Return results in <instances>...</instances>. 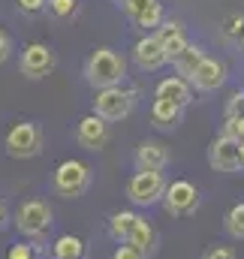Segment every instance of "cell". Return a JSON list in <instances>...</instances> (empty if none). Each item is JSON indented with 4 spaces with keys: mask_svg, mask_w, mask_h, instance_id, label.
Returning a JSON list of instances; mask_svg holds the SVG:
<instances>
[{
    "mask_svg": "<svg viewBox=\"0 0 244 259\" xmlns=\"http://www.w3.org/2000/svg\"><path fill=\"white\" fill-rule=\"evenodd\" d=\"M202 58H205V52H202L199 46L187 42V49H184L181 55L172 61V66H175V75H181V78H187V81H190V75L196 72V66L202 64Z\"/></svg>",
    "mask_w": 244,
    "mask_h": 259,
    "instance_id": "obj_20",
    "label": "cell"
},
{
    "mask_svg": "<svg viewBox=\"0 0 244 259\" xmlns=\"http://www.w3.org/2000/svg\"><path fill=\"white\" fill-rule=\"evenodd\" d=\"M208 166L214 172H226V175L241 172V142L226 136V133H220L208 145Z\"/></svg>",
    "mask_w": 244,
    "mask_h": 259,
    "instance_id": "obj_8",
    "label": "cell"
},
{
    "mask_svg": "<svg viewBox=\"0 0 244 259\" xmlns=\"http://www.w3.org/2000/svg\"><path fill=\"white\" fill-rule=\"evenodd\" d=\"M127 244L130 247H136L142 256H154L157 253V247H160V232H157V226L148 220V217H142L139 214V220H136V226H133V232H130V238H127Z\"/></svg>",
    "mask_w": 244,
    "mask_h": 259,
    "instance_id": "obj_14",
    "label": "cell"
},
{
    "mask_svg": "<svg viewBox=\"0 0 244 259\" xmlns=\"http://www.w3.org/2000/svg\"><path fill=\"white\" fill-rule=\"evenodd\" d=\"M226 84V64L217 58H202V64L196 66V72L190 75V88H196L199 94H214Z\"/></svg>",
    "mask_w": 244,
    "mask_h": 259,
    "instance_id": "obj_10",
    "label": "cell"
},
{
    "mask_svg": "<svg viewBox=\"0 0 244 259\" xmlns=\"http://www.w3.org/2000/svg\"><path fill=\"white\" fill-rule=\"evenodd\" d=\"M112 259H148V256H142L136 247H130V244H118V250L112 253Z\"/></svg>",
    "mask_w": 244,
    "mask_h": 259,
    "instance_id": "obj_32",
    "label": "cell"
},
{
    "mask_svg": "<svg viewBox=\"0 0 244 259\" xmlns=\"http://www.w3.org/2000/svg\"><path fill=\"white\" fill-rule=\"evenodd\" d=\"M91 181H94V175H91L88 163L63 160L61 166L55 169V175H52V190L61 199H78V196H85L91 190Z\"/></svg>",
    "mask_w": 244,
    "mask_h": 259,
    "instance_id": "obj_3",
    "label": "cell"
},
{
    "mask_svg": "<svg viewBox=\"0 0 244 259\" xmlns=\"http://www.w3.org/2000/svg\"><path fill=\"white\" fill-rule=\"evenodd\" d=\"M133 24H136L139 30H157V27L163 24V6H160V0H154L139 18H133Z\"/></svg>",
    "mask_w": 244,
    "mask_h": 259,
    "instance_id": "obj_22",
    "label": "cell"
},
{
    "mask_svg": "<svg viewBox=\"0 0 244 259\" xmlns=\"http://www.w3.org/2000/svg\"><path fill=\"white\" fill-rule=\"evenodd\" d=\"M49 9L58 15V18H69L78 12V0H49Z\"/></svg>",
    "mask_w": 244,
    "mask_h": 259,
    "instance_id": "obj_25",
    "label": "cell"
},
{
    "mask_svg": "<svg viewBox=\"0 0 244 259\" xmlns=\"http://www.w3.org/2000/svg\"><path fill=\"white\" fill-rule=\"evenodd\" d=\"M133 61H136V66H139L142 72H157V69H163V66L169 64L154 33H145L142 39H136V46H133Z\"/></svg>",
    "mask_w": 244,
    "mask_h": 259,
    "instance_id": "obj_13",
    "label": "cell"
},
{
    "mask_svg": "<svg viewBox=\"0 0 244 259\" xmlns=\"http://www.w3.org/2000/svg\"><path fill=\"white\" fill-rule=\"evenodd\" d=\"M39 250H43V247H39L36 241H24V238H21L18 244H12V247L6 250V259H36Z\"/></svg>",
    "mask_w": 244,
    "mask_h": 259,
    "instance_id": "obj_23",
    "label": "cell"
},
{
    "mask_svg": "<svg viewBox=\"0 0 244 259\" xmlns=\"http://www.w3.org/2000/svg\"><path fill=\"white\" fill-rule=\"evenodd\" d=\"M88 256V244L78 235H58L52 241V259H85Z\"/></svg>",
    "mask_w": 244,
    "mask_h": 259,
    "instance_id": "obj_19",
    "label": "cell"
},
{
    "mask_svg": "<svg viewBox=\"0 0 244 259\" xmlns=\"http://www.w3.org/2000/svg\"><path fill=\"white\" fill-rule=\"evenodd\" d=\"M136 220H139V214H136L133 208H121V211H115V214L109 217V223H106L109 238H112V241H118V244H127V238H130V232H133Z\"/></svg>",
    "mask_w": 244,
    "mask_h": 259,
    "instance_id": "obj_18",
    "label": "cell"
},
{
    "mask_svg": "<svg viewBox=\"0 0 244 259\" xmlns=\"http://www.w3.org/2000/svg\"><path fill=\"white\" fill-rule=\"evenodd\" d=\"M160 205H163V211H166L169 217H190V214L199 211L202 193H199V187H196L193 181L178 178V181L166 184V193H163V202H160Z\"/></svg>",
    "mask_w": 244,
    "mask_h": 259,
    "instance_id": "obj_7",
    "label": "cell"
},
{
    "mask_svg": "<svg viewBox=\"0 0 244 259\" xmlns=\"http://www.w3.org/2000/svg\"><path fill=\"white\" fill-rule=\"evenodd\" d=\"M9 220H12V217H9V211H6V205L0 202V229H6V226H9Z\"/></svg>",
    "mask_w": 244,
    "mask_h": 259,
    "instance_id": "obj_33",
    "label": "cell"
},
{
    "mask_svg": "<svg viewBox=\"0 0 244 259\" xmlns=\"http://www.w3.org/2000/svg\"><path fill=\"white\" fill-rule=\"evenodd\" d=\"M241 49H244V33H241Z\"/></svg>",
    "mask_w": 244,
    "mask_h": 259,
    "instance_id": "obj_35",
    "label": "cell"
},
{
    "mask_svg": "<svg viewBox=\"0 0 244 259\" xmlns=\"http://www.w3.org/2000/svg\"><path fill=\"white\" fill-rule=\"evenodd\" d=\"M202 259H235V250L226 247V244H217V247H208Z\"/></svg>",
    "mask_w": 244,
    "mask_h": 259,
    "instance_id": "obj_29",
    "label": "cell"
},
{
    "mask_svg": "<svg viewBox=\"0 0 244 259\" xmlns=\"http://www.w3.org/2000/svg\"><path fill=\"white\" fill-rule=\"evenodd\" d=\"M223 33L229 39H241V33H244V15L241 12H232V15L223 18Z\"/></svg>",
    "mask_w": 244,
    "mask_h": 259,
    "instance_id": "obj_24",
    "label": "cell"
},
{
    "mask_svg": "<svg viewBox=\"0 0 244 259\" xmlns=\"http://www.w3.org/2000/svg\"><path fill=\"white\" fill-rule=\"evenodd\" d=\"M136 91L133 88H103V91H97L94 94V115L97 118H103L106 124H115V121H124L130 112H133V106H136Z\"/></svg>",
    "mask_w": 244,
    "mask_h": 259,
    "instance_id": "obj_4",
    "label": "cell"
},
{
    "mask_svg": "<svg viewBox=\"0 0 244 259\" xmlns=\"http://www.w3.org/2000/svg\"><path fill=\"white\" fill-rule=\"evenodd\" d=\"M75 142H78L85 151H100V148H106V142H109V124H106L103 118H97L94 112L85 115V118L75 124Z\"/></svg>",
    "mask_w": 244,
    "mask_h": 259,
    "instance_id": "obj_11",
    "label": "cell"
},
{
    "mask_svg": "<svg viewBox=\"0 0 244 259\" xmlns=\"http://www.w3.org/2000/svg\"><path fill=\"white\" fill-rule=\"evenodd\" d=\"M115 3H124V0H115Z\"/></svg>",
    "mask_w": 244,
    "mask_h": 259,
    "instance_id": "obj_36",
    "label": "cell"
},
{
    "mask_svg": "<svg viewBox=\"0 0 244 259\" xmlns=\"http://www.w3.org/2000/svg\"><path fill=\"white\" fill-rule=\"evenodd\" d=\"M154 100H166V103H175V106L184 109V106H190V100H193V88H190V81L181 78V75H166V78L157 81Z\"/></svg>",
    "mask_w": 244,
    "mask_h": 259,
    "instance_id": "obj_16",
    "label": "cell"
},
{
    "mask_svg": "<svg viewBox=\"0 0 244 259\" xmlns=\"http://www.w3.org/2000/svg\"><path fill=\"white\" fill-rule=\"evenodd\" d=\"M55 66H58V58H55V52L46 42H30L18 55V69L27 78H46Z\"/></svg>",
    "mask_w": 244,
    "mask_h": 259,
    "instance_id": "obj_9",
    "label": "cell"
},
{
    "mask_svg": "<svg viewBox=\"0 0 244 259\" xmlns=\"http://www.w3.org/2000/svg\"><path fill=\"white\" fill-rule=\"evenodd\" d=\"M49 6V0H18V9L24 12V15H36V12H43Z\"/></svg>",
    "mask_w": 244,
    "mask_h": 259,
    "instance_id": "obj_30",
    "label": "cell"
},
{
    "mask_svg": "<svg viewBox=\"0 0 244 259\" xmlns=\"http://www.w3.org/2000/svg\"><path fill=\"white\" fill-rule=\"evenodd\" d=\"M127 78V61H124L121 52L115 49H97L88 55L85 61V81L94 88V91H103V88H118Z\"/></svg>",
    "mask_w": 244,
    "mask_h": 259,
    "instance_id": "obj_1",
    "label": "cell"
},
{
    "mask_svg": "<svg viewBox=\"0 0 244 259\" xmlns=\"http://www.w3.org/2000/svg\"><path fill=\"white\" fill-rule=\"evenodd\" d=\"M235 115H244V91H235L226 103V118H235Z\"/></svg>",
    "mask_w": 244,
    "mask_h": 259,
    "instance_id": "obj_28",
    "label": "cell"
},
{
    "mask_svg": "<svg viewBox=\"0 0 244 259\" xmlns=\"http://www.w3.org/2000/svg\"><path fill=\"white\" fill-rule=\"evenodd\" d=\"M226 136H232V139H238L244 142V115H235V118H226V127H223Z\"/></svg>",
    "mask_w": 244,
    "mask_h": 259,
    "instance_id": "obj_27",
    "label": "cell"
},
{
    "mask_svg": "<svg viewBox=\"0 0 244 259\" xmlns=\"http://www.w3.org/2000/svg\"><path fill=\"white\" fill-rule=\"evenodd\" d=\"M223 229H226L229 238L244 241V202H235V205L229 208V214L223 217Z\"/></svg>",
    "mask_w": 244,
    "mask_h": 259,
    "instance_id": "obj_21",
    "label": "cell"
},
{
    "mask_svg": "<svg viewBox=\"0 0 244 259\" xmlns=\"http://www.w3.org/2000/svg\"><path fill=\"white\" fill-rule=\"evenodd\" d=\"M154 36H157V42H160L166 61H175L184 49H187V33H184L181 21H163V24L154 30Z\"/></svg>",
    "mask_w": 244,
    "mask_h": 259,
    "instance_id": "obj_15",
    "label": "cell"
},
{
    "mask_svg": "<svg viewBox=\"0 0 244 259\" xmlns=\"http://www.w3.org/2000/svg\"><path fill=\"white\" fill-rule=\"evenodd\" d=\"M136 172H163L169 166V148L157 139H145L139 148H136Z\"/></svg>",
    "mask_w": 244,
    "mask_h": 259,
    "instance_id": "obj_12",
    "label": "cell"
},
{
    "mask_svg": "<svg viewBox=\"0 0 244 259\" xmlns=\"http://www.w3.org/2000/svg\"><path fill=\"white\" fill-rule=\"evenodd\" d=\"M151 3H154V0H124L121 6H124V12H127V18L133 21V18H139V15H142Z\"/></svg>",
    "mask_w": 244,
    "mask_h": 259,
    "instance_id": "obj_26",
    "label": "cell"
},
{
    "mask_svg": "<svg viewBox=\"0 0 244 259\" xmlns=\"http://www.w3.org/2000/svg\"><path fill=\"white\" fill-rule=\"evenodd\" d=\"M43 130L33 121H21V124H12L6 139H3V148L12 160H33L43 154Z\"/></svg>",
    "mask_w": 244,
    "mask_h": 259,
    "instance_id": "obj_5",
    "label": "cell"
},
{
    "mask_svg": "<svg viewBox=\"0 0 244 259\" xmlns=\"http://www.w3.org/2000/svg\"><path fill=\"white\" fill-rule=\"evenodd\" d=\"M9 58H12V36L0 27V66L6 64Z\"/></svg>",
    "mask_w": 244,
    "mask_h": 259,
    "instance_id": "obj_31",
    "label": "cell"
},
{
    "mask_svg": "<svg viewBox=\"0 0 244 259\" xmlns=\"http://www.w3.org/2000/svg\"><path fill=\"white\" fill-rule=\"evenodd\" d=\"M241 169H244V142H241Z\"/></svg>",
    "mask_w": 244,
    "mask_h": 259,
    "instance_id": "obj_34",
    "label": "cell"
},
{
    "mask_svg": "<svg viewBox=\"0 0 244 259\" xmlns=\"http://www.w3.org/2000/svg\"><path fill=\"white\" fill-rule=\"evenodd\" d=\"M166 193V178L163 172H133L127 181V199L136 208H154L163 202Z\"/></svg>",
    "mask_w": 244,
    "mask_h": 259,
    "instance_id": "obj_6",
    "label": "cell"
},
{
    "mask_svg": "<svg viewBox=\"0 0 244 259\" xmlns=\"http://www.w3.org/2000/svg\"><path fill=\"white\" fill-rule=\"evenodd\" d=\"M184 121V109L166 100H154L151 103V124L157 130H175Z\"/></svg>",
    "mask_w": 244,
    "mask_h": 259,
    "instance_id": "obj_17",
    "label": "cell"
},
{
    "mask_svg": "<svg viewBox=\"0 0 244 259\" xmlns=\"http://www.w3.org/2000/svg\"><path fill=\"white\" fill-rule=\"evenodd\" d=\"M9 223L15 226V232L24 241H39V238L49 235V229L55 223V211H52V205L46 199H27V202H21L15 208Z\"/></svg>",
    "mask_w": 244,
    "mask_h": 259,
    "instance_id": "obj_2",
    "label": "cell"
}]
</instances>
